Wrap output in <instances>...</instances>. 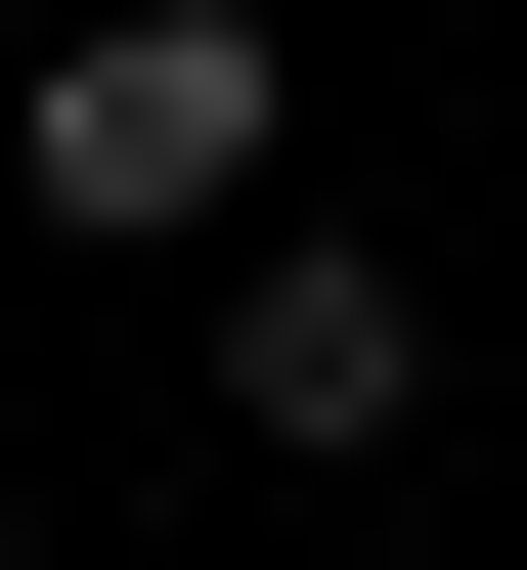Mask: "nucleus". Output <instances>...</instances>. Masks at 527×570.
<instances>
[{"label": "nucleus", "mask_w": 527, "mask_h": 570, "mask_svg": "<svg viewBox=\"0 0 527 570\" xmlns=\"http://www.w3.org/2000/svg\"><path fill=\"white\" fill-rule=\"evenodd\" d=\"M0 176H45L88 264H176V219H264V0H88V45H45V132H0Z\"/></svg>", "instance_id": "nucleus-1"}, {"label": "nucleus", "mask_w": 527, "mask_h": 570, "mask_svg": "<svg viewBox=\"0 0 527 570\" xmlns=\"http://www.w3.org/2000/svg\"><path fill=\"white\" fill-rule=\"evenodd\" d=\"M221 395L308 439V483H352V439H396V395H440V307H396V264H308V219H264V264H221Z\"/></svg>", "instance_id": "nucleus-2"}]
</instances>
